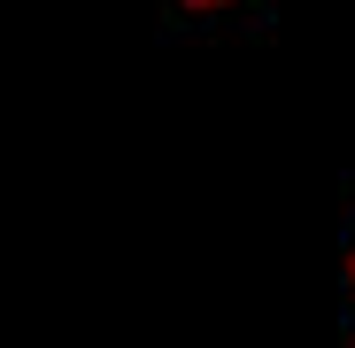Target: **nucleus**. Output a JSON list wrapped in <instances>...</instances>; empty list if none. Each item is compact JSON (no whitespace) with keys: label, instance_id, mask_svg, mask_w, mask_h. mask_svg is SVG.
I'll return each mask as SVG.
<instances>
[{"label":"nucleus","instance_id":"1","mask_svg":"<svg viewBox=\"0 0 355 348\" xmlns=\"http://www.w3.org/2000/svg\"><path fill=\"white\" fill-rule=\"evenodd\" d=\"M193 8H232V0H193Z\"/></svg>","mask_w":355,"mask_h":348},{"label":"nucleus","instance_id":"2","mask_svg":"<svg viewBox=\"0 0 355 348\" xmlns=\"http://www.w3.org/2000/svg\"><path fill=\"white\" fill-rule=\"evenodd\" d=\"M347 295H355V256H347Z\"/></svg>","mask_w":355,"mask_h":348}]
</instances>
